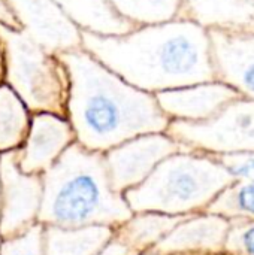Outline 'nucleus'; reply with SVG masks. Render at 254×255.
<instances>
[{
  "mask_svg": "<svg viewBox=\"0 0 254 255\" xmlns=\"http://www.w3.org/2000/svg\"><path fill=\"white\" fill-rule=\"evenodd\" d=\"M75 142L73 128L66 117L49 112L31 114L25 140L16 149L18 166L24 173L42 175Z\"/></svg>",
  "mask_w": 254,
  "mask_h": 255,
  "instance_id": "obj_10",
  "label": "nucleus"
},
{
  "mask_svg": "<svg viewBox=\"0 0 254 255\" xmlns=\"http://www.w3.org/2000/svg\"><path fill=\"white\" fill-rule=\"evenodd\" d=\"M225 255H254V221H229Z\"/></svg>",
  "mask_w": 254,
  "mask_h": 255,
  "instance_id": "obj_22",
  "label": "nucleus"
},
{
  "mask_svg": "<svg viewBox=\"0 0 254 255\" xmlns=\"http://www.w3.org/2000/svg\"><path fill=\"white\" fill-rule=\"evenodd\" d=\"M0 244H1V238H0Z\"/></svg>",
  "mask_w": 254,
  "mask_h": 255,
  "instance_id": "obj_28",
  "label": "nucleus"
},
{
  "mask_svg": "<svg viewBox=\"0 0 254 255\" xmlns=\"http://www.w3.org/2000/svg\"><path fill=\"white\" fill-rule=\"evenodd\" d=\"M19 31L49 54L60 55L82 46V30L54 0H6Z\"/></svg>",
  "mask_w": 254,
  "mask_h": 255,
  "instance_id": "obj_9",
  "label": "nucleus"
},
{
  "mask_svg": "<svg viewBox=\"0 0 254 255\" xmlns=\"http://www.w3.org/2000/svg\"><path fill=\"white\" fill-rule=\"evenodd\" d=\"M229 220L199 212L178 223L150 253L154 255H223Z\"/></svg>",
  "mask_w": 254,
  "mask_h": 255,
  "instance_id": "obj_12",
  "label": "nucleus"
},
{
  "mask_svg": "<svg viewBox=\"0 0 254 255\" xmlns=\"http://www.w3.org/2000/svg\"><path fill=\"white\" fill-rule=\"evenodd\" d=\"M184 149L165 131L132 137L103 152L109 182L117 193L135 188L157 167L160 161Z\"/></svg>",
  "mask_w": 254,
  "mask_h": 255,
  "instance_id": "obj_8",
  "label": "nucleus"
},
{
  "mask_svg": "<svg viewBox=\"0 0 254 255\" xmlns=\"http://www.w3.org/2000/svg\"><path fill=\"white\" fill-rule=\"evenodd\" d=\"M115 229L85 226L63 229L43 227V255H96L112 238Z\"/></svg>",
  "mask_w": 254,
  "mask_h": 255,
  "instance_id": "obj_15",
  "label": "nucleus"
},
{
  "mask_svg": "<svg viewBox=\"0 0 254 255\" xmlns=\"http://www.w3.org/2000/svg\"><path fill=\"white\" fill-rule=\"evenodd\" d=\"M58 58L69 76L66 118L78 145L103 154L139 134L166 131L169 120L154 94L130 85L82 48Z\"/></svg>",
  "mask_w": 254,
  "mask_h": 255,
  "instance_id": "obj_2",
  "label": "nucleus"
},
{
  "mask_svg": "<svg viewBox=\"0 0 254 255\" xmlns=\"http://www.w3.org/2000/svg\"><path fill=\"white\" fill-rule=\"evenodd\" d=\"M31 114L4 82L0 84V154L16 151L25 140Z\"/></svg>",
  "mask_w": 254,
  "mask_h": 255,
  "instance_id": "obj_18",
  "label": "nucleus"
},
{
  "mask_svg": "<svg viewBox=\"0 0 254 255\" xmlns=\"http://www.w3.org/2000/svg\"><path fill=\"white\" fill-rule=\"evenodd\" d=\"M138 255H154V254H151V253H144V254H138Z\"/></svg>",
  "mask_w": 254,
  "mask_h": 255,
  "instance_id": "obj_27",
  "label": "nucleus"
},
{
  "mask_svg": "<svg viewBox=\"0 0 254 255\" xmlns=\"http://www.w3.org/2000/svg\"><path fill=\"white\" fill-rule=\"evenodd\" d=\"M0 24L9 27V28H15V30H19L18 27V22H16V18L9 6V3L6 0H0Z\"/></svg>",
  "mask_w": 254,
  "mask_h": 255,
  "instance_id": "obj_25",
  "label": "nucleus"
},
{
  "mask_svg": "<svg viewBox=\"0 0 254 255\" xmlns=\"http://www.w3.org/2000/svg\"><path fill=\"white\" fill-rule=\"evenodd\" d=\"M0 255H43V226L37 223L22 235L1 239Z\"/></svg>",
  "mask_w": 254,
  "mask_h": 255,
  "instance_id": "obj_21",
  "label": "nucleus"
},
{
  "mask_svg": "<svg viewBox=\"0 0 254 255\" xmlns=\"http://www.w3.org/2000/svg\"><path fill=\"white\" fill-rule=\"evenodd\" d=\"M4 49V84L24 102L30 114L66 117L69 76L58 55L49 54L22 31L0 24Z\"/></svg>",
  "mask_w": 254,
  "mask_h": 255,
  "instance_id": "obj_5",
  "label": "nucleus"
},
{
  "mask_svg": "<svg viewBox=\"0 0 254 255\" xmlns=\"http://www.w3.org/2000/svg\"><path fill=\"white\" fill-rule=\"evenodd\" d=\"M82 30L94 34H124L133 27L114 12L108 0H54Z\"/></svg>",
  "mask_w": 254,
  "mask_h": 255,
  "instance_id": "obj_17",
  "label": "nucleus"
},
{
  "mask_svg": "<svg viewBox=\"0 0 254 255\" xmlns=\"http://www.w3.org/2000/svg\"><path fill=\"white\" fill-rule=\"evenodd\" d=\"M4 69H6V64H4V49H3V45L0 42V84L4 82Z\"/></svg>",
  "mask_w": 254,
  "mask_h": 255,
  "instance_id": "obj_26",
  "label": "nucleus"
},
{
  "mask_svg": "<svg viewBox=\"0 0 254 255\" xmlns=\"http://www.w3.org/2000/svg\"><path fill=\"white\" fill-rule=\"evenodd\" d=\"M108 3L132 27H141L178 18L183 0H108Z\"/></svg>",
  "mask_w": 254,
  "mask_h": 255,
  "instance_id": "obj_19",
  "label": "nucleus"
},
{
  "mask_svg": "<svg viewBox=\"0 0 254 255\" xmlns=\"http://www.w3.org/2000/svg\"><path fill=\"white\" fill-rule=\"evenodd\" d=\"M208 31L216 79L254 100V33Z\"/></svg>",
  "mask_w": 254,
  "mask_h": 255,
  "instance_id": "obj_13",
  "label": "nucleus"
},
{
  "mask_svg": "<svg viewBox=\"0 0 254 255\" xmlns=\"http://www.w3.org/2000/svg\"><path fill=\"white\" fill-rule=\"evenodd\" d=\"M96 255H138L135 251H132L127 245L120 242L118 239L112 238Z\"/></svg>",
  "mask_w": 254,
  "mask_h": 255,
  "instance_id": "obj_24",
  "label": "nucleus"
},
{
  "mask_svg": "<svg viewBox=\"0 0 254 255\" xmlns=\"http://www.w3.org/2000/svg\"><path fill=\"white\" fill-rule=\"evenodd\" d=\"M186 217L159 212H135L127 221L115 229L114 238L127 245L136 254L150 253V250Z\"/></svg>",
  "mask_w": 254,
  "mask_h": 255,
  "instance_id": "obj_16",
  "label": "nucleus"
},
{
  "mask_svg": "<svg viewBox=\"0 0 254 255\" xmlns=\"http://www.w3.org/2000/svg\"><path fill=\"white\" fill-rule=\"evenodd\" d=\"M229 170L234 179H254V152L214 155Z\"/></svg>",
  "mask_w": 254,
  "mask_h": 255,
  "instance_id": "obj_23",
  "label": "nucleus"
},
{
  "mask_svg": "<svg viewBox=\"0 0 254 255\" xmlns=\"http://www.w3.org/2000/svg\"><path fill=\"white\" fill-rule=\"evenodd\" d=\"M165 133L184 149L210 155L254 152V100L238 97L204 121H169Z\"/></svg>",
  "mask_w": 254,
  "mask_h": 255,
  "instance_id": "obj_6",
  "label": "nucleus"
},
{
  "mask_svg": "<svg viewBox=\"0 0 254 255\" xmlns=\"http://www.w3.org/2000/svg\"><path fill=\"white\" fill-rule=\"evenodd\" d=\"M81 48L150 94L216 79L210 31L183 16L133 27L124 34L82 31Z\"/></svg>",
  "mask_w": 254,
  "mask_h": 255,
  "instance_id": "obj_1",
  "label": "nucleus"
},
{
  "mask_svg": "<svg viewBox=\"0 0 254 255\" xmlns=\"http://www.w3.org/2000/svg\"><path fill=\"white\" fill-rule=\"evenodd\" d=\"M205 212L229 221H254V179H234L208 205Z\"/></svg>",
  "mask_w": 254,
  "mask_h": 255,
  "instance_id": "obj_20",
  "label": "nucleus"
},
{
  "mask_svg": "<svg viewBox=\"0 0 254 255\" xmlns=\"http://www.w3.org/2000/svg\"><path fill=\"white\" fill-rule=\"evenodd\" d=\"M234 176L217 157L181 149L166 157L135 188L123 196L135 212L193 215L205 212Z\"/></svg>",
  "mask_w": 254,
  "mask_h": 255,
  "instance_id": "obj_4",
  "label": "nucleus"
},
{
  "mask_svg": "<svg viewBox=\"0 0 254 255\" xmlns=\"http://www.w3.org/2000/svg\"><path fill=\"white\" fill-rule=\"evenodd\" d=\"M180 16L207 30L254 33V0H183Z\"/></svg>",
  "mask_w": 254,
  "mask_h": 255,
  "instance_id": "obj_14",
  "label": "nucleus"
},
{
  "mask_svg": "<svg viewBox=\"0 0 254 255\" xmlns=\"http://www.w3.org/2000/svg\"><path fill=\"white\" fill-rule=\"evenodd\" d=\"M40 203L42 176L24 173L16 151L0 154V238H15L37 224Z\"/></svg>",
  "mask_w": 254,
  "mask_h": 255,
  "instance_id": "obj_7",
  "label": "nucleus"
},
{
  "mask_svg": "<svg viewBox=\"0 0 254 255\" xmlns=\"http://www.w3.org/2000/svg\"><path fill=\"white\" fill-rule=\"evenodd\" d=\"M169 121H204L241 97L228 84L213 79L154 94Z\"/></svg>",
  "mask_w": 254,
  "mask_h": 255,
  "instance_id": "obj_11",
  "label": "nucleus"
},
{
  "mask_svg": "<svg viewBox=\"0 0 254 255\" xmlns=\"http://www.w3.org/2000/svg\"><path fill=\"white\" fill-rule=\"evenodd\" d=\"M40 176L42 203L37 223L43 227L117 229L133 214L124 196L112 188L103 154L88 151L76 142Z\"/></svg>",
  "mask_w": 254,
  "mask_h": 255,
  "instance_id": "obj_3",
  "label": "nucleus"
}]
</instances>
